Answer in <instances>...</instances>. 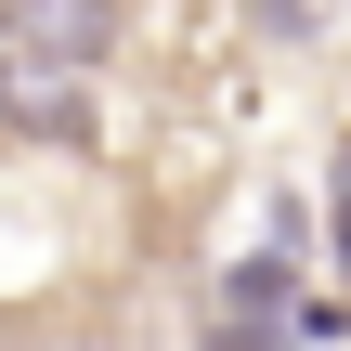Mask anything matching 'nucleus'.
<instances>
[{"instance_id":"f03ea898","label":"nucleus","mask_w":351,"mask_h":351,"mask_svg":"<svg viewBox=\"0 0 351 351\" xmlns=\"http://www.w3.org/2000/svg\"><path fill=\"white\" fill-rule=\"evenodd\" d=\"M0 39H13V52L104 65V52H117V0H0Z\"/></svg>"},{"instance_id":"20e7f679","label":"nucleus","mask_w":351,"mask_h":351,"mask_svg":"<svg viewBox=\"0 0 351 351\" xmlns=\"http://www.w3.org/2000/svg\"><path fill=\"white\" fill-rule=\"evenodd\" d=\"M274 26H313V0H274Z\"/></svg>"},{"instance_id":"f257e3e1","label":"nucleus","mask_w":351,"mask_h":351,"mask_svg":"<svg viewBox=\"0 0 351 351\" xmlns=\"http://www.w3.org/2000/svg\"><path fill=\"white\" fill-rule=\"evenodd\" d=\"M0 130H26V143H91V65L0 39Z\"/></svg>"},{"instance_id":"7ed1b4c3","label":"nucleus","mask_w":351,"mask_h":351,"mask_svg":"<svg viewBox=\"0 0 351 351\" xmlns=\"http://www.w3.org/2000/svg\"><path fill=\"white\" fill-rule=\"evenodd\" d=\"M339 261H351V143H339Z\"/></svg>"}]
</instances>
